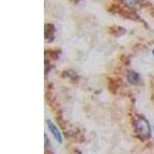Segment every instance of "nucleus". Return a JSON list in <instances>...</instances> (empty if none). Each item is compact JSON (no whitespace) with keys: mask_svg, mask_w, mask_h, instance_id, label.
<instances>
[{"mask_svg":"<svg viewBox=\"0 0 154 154\" xmlns=\"http://www.w3.org/2000/svg\"><path fill=\"white\" fill-rule=\"evenodd\" d=\"M136 128L137 130V134L141 138L146 139L150 136V128L149 123L146 119H140L136 121Z\"/></svg>","mask_w":154,"mask_h":154,"instance_id":"f257e3e1","label":"nucleus"},{"mask_svg":"<svg viewBox=\"0 0 154 154\" xmlns=\"http://www.w3.org/2000/svg\"><path fill=\"white\" fill-rule=\"evenodd\" d=\"M46 123H47L48 128H49V130H50L51 133H52V135H53V137L55 138V140H56L58 143H62L63 140H62L61 134H60V131H59V130L57 129V127L54 125V123H53L52 121L49 120V119H48V120L46 121Z\"/></svg>","mask_w":154,"mask_h":154,"instance_id":"f03ea898","label":"nucleus"},{"mask_svg":"<svg viewBox=\"0 0 154 154\" xmlns=\"http://www.w3.org/2000/svg\"><path fill=\"white\" fill-rule=\"evenodd\" d=\"M128 80L130 81L131 83L133 84H137V82L140 80V76H139L137 72H133V71H130V72H128L127 75Z\"/></svg>","mask_w":154,"mask_h":154,"instance_id":"7ed1b4c3","label":"nucleus"},{"mask_svg":"<svg viewBox=\"0 0 154 154\" xmlns=\"http://www.w3.org/2000/svg\"><path fill=\"white\" fill-rule=\"evenodd\" d=\"M152 54H153V56H154V50L152 51Z\"/></svg>","mask_w":154,"mask_h":154,"instance_id":"20e7f679","label":"nucleus"},{"mask_svg":"<svg viewBox=\"0 0 154 154\" xmlns=\"http://www.w3.org/2000/svg\"><path fill=\"white\" fill-rule=\"evenodd\" d=\"M153 130H154V127H153Z\"/></svg>","mask_w":154,"mask_h":154,"instance_id":"39448f33","label":"nucleus"}]
</instances>
